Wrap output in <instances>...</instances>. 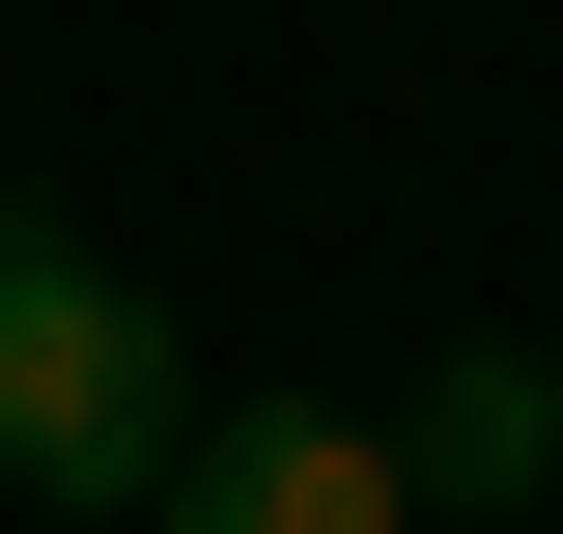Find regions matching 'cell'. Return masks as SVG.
<instances>
[{
	"instance_id": "obj_1",
	"label": "cell",
	"mask_w": 563,
	"mask_h": 534,
	"mask_svg": "<svg viewBox=\"0 0 563 534\" xmlns=\"http://www.w3.org/2000/svg\"><path fill=\"white\" fill-rule=\"evenodd\" d=\"M169 450H198V394H169V310L0 198V478H29V507H169Z\"/></svg>"
},
{
	"instance_id": "obj_2",
	"label": "cell",
	"mask_w": 563,
	"mask_h": 534,
	"mask_svg": "<svg viewBox=\"0 0 563 534\" xmlns=\"http://www.w3.org/2000/svg\"><path fill=\"white\" fill-rule=\"evenodd\" d=\"M169 534H422V478H395V422L254 394V422H198V450H169Z\"/></svg>"
},
{
	"instance_id": "obj_3",
	"label": "cell",
	"mask_w": 563,
	"mask_h": 534,
	"mask_svg": "<svg viewBox=\"0 0 563 534\" xmlns=\"http://www.w3.org/2000/svg\"><path fill=\"white\" fill-rule=\"evenodd\" d=\"M395 478H422V507H536V478H563V366H507V337H451V366L395 394Z\"/></svg>"
}]
</instances>
